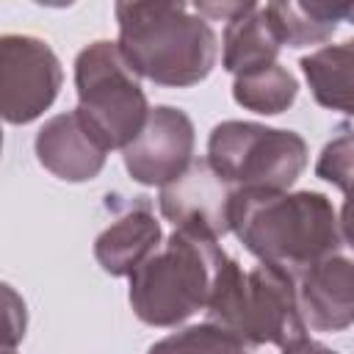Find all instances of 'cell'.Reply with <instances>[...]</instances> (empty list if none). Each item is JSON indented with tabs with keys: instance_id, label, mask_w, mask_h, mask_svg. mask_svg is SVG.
<instances>
[{
	"instance_id": "cell-1",
	"label": "cell",
	"mask_w": 354,
	"mask_h": 354,
	"mask_svg": "<svg viewBox=\"0 0 354 354\" xmlns=\"http://www.w3.org/2000/svg\"><path fill=\"white\" fill-rule=\"evenodd\" d=\"M119 50L138 77L166 88L202 83L218 58V36L188 3H116Z\"/></svg>"
},
{
	"instance_id": "cell-2",
	"label": "cell",
	"mask_w": 354,
	"mask_h": 354,
	"mask_svg": "<svg viewBox=\"0 0 354 354\" xmlns=\"http://www.w3.org/2000/svg\"><path fill=\"white\" fill-rule=\"evenodd\" d=\"M232 232L260 263L293 277L340 243L337 213L321 191H241Z\"/></svg>"
},
{
	"instance_id": "cell-3",
	"label": "cell",
	"mask_w": 354,
	"mask_h": 354,
	"mask_svg": "<svg viewBox=\"0 0 354 354\" xmlns=\"http://www.w3.org/2000/svg\"><path fill=\"white\" fill-rule=\"evenodd\" d=\"M230 254L218 238L177 227L155 254L130 274V307L147 326H177L207 310Z\"/></svg>"
},
{
	"instance_id": "cell-4",
	"label": "cell",
	"mask_w": 354,
	"mask_h": 354,
	"mask_svg": "<svg viewBox=\"0 0 354 354\" xmlns=\"http://www.w3.org/2000/svg\"><path fill=\"white\" fill-rule=\"evenodd\" d=\"M207 321L227 329L246 346H279L307 335V324L296 299V279L290 271L260 263L243 268L230 257L218 274Z\"/></svg>"
},
{
	"instance_id": "cell-5",
	"label": "cell",
	"mask_w": 354,
	"mask_h": 354,
	"mask_svg": "<svg viewBox=\"0 0 354 354\" xmlns=\"http://www.w3.org/2000/svg\"><path fill=\"white\" fill-rule=\"evenodd\" d=\"M77 111L108 149H124L144 130L149 102L138 72L127 64L116 41L100 39L75 58Z\"/></svg>"
},
{
	"instance_id": "cell-6",
	"label": "cell",
	"mask_w": 354,
	"mask_h": 354,
	"mask_svg": "<svg viewBox=\"0 0 354 354\" xmlns=\"http://www.w3.org/2000/svg\"><path fill=\"white\" fill-rule=\"evenodd\" d=\"M207 163L241 191H288L307 169V141L296 130L227 119L210 130Z\"/></svg>"
},
{
	"instance_id": "cell-7",
	"label": "cell",
	"mask_w": 354,
	"mask_h": 354,
	"mask_svg": "<svg viewBox=\"0 0 354 354\" xmlns=\"http://www.w3.org/2000/svg\"><path fill=\"white\" fill-rule=\"evenodd\" d=\"M64 69L44 39L28 33L0 36V113L8 124L39 119L58 97Z\"/></svg>"
},
{
	"instance_id": "cell-8",
	"label": "cell",
	"mask_w": 354,
	"mask_h": 354,
	"mask_svg": "<svg viewBox=\"0 0 354 354\" xmlns=\"http://www.w3.org/2000/svg\"><path fill=\"white\" fill-rule=\"evenodd\" d=\"M196 133L183 108L155 105L144 130L122 149L127 174L141 185H169L194 163Z\"/></svg>"
},
{
	"instance_id": "cell-9",
	"label": "cell",
	"mask_w": 354,
	"mask_h": 354,
	"mask_svg": "<svg viewBox=\"0 0 354 354\" xmlns=\"http://www.w3.org/2000/svg\"><path fill=\"white\" fill-rule=\"evenodd\" d=\"M238 191L205 160H194L177 180L160 188V216L177 230H202L213 238L232 232V205Z\"/></svg>"
},
{
	"instance_id": "cell-10",
	"label": "cell",
	"mask_w": 354,
	"mask_h": 354,
	"mask_svg": "<svg viewBox=\"0 0 354 354\" xmlns=\"http://www.w3.org/2000/svg\"><path fill=\"white\" fill-rule=\"evenodd\" d=\"M301 318L315 332H343L354 324V249L343 241L296 277Z\"/></svg>"
},
{
	"instance_id": "cell-11",
	"label": "cell",
	"mask_w": 354,
	"mask_h": 354,
	"mask_svg": "<svg viewBox=\"0 0 354 354\" xmlns=\"http://www.w3.org/2000/svg\"><path fill=\"white\" fill-rule=\"evenodd\" d=\"M111 224L94 241V257L111 277H130L149 254L160 249V221L147 196H108Z\"/></svg>"
},
{
	"instance_id": "cell-12",
	"label": "cell",
	"mask_w": 354,
	"mask_h": 354,
	"mask_svg": "<svg viewBox=\"0 0 354 354\" xmlns=\"http://www.w3.org/2000/svg\"><path fill=\"white\" fill-rule=\"evenodd\" d=\"M36 160L66 183H88L94 180L108 160V147L97 138V133L86 124L77 108L47 119L33 138Z\"/></svg>"
},
{
	"instance_id": "cell-13",
	"label": "cell",
	"mask_w": 354,
	"mask_h": 354,
	"mask_svg": "<svg viewBox=\"0 0 354 354\" xmlns=\"http://www.w3.org/2000/svg\"><path fill=\"white\" fill-rule=\"evenodd\" d=\"M266 14L282 47H310L332 39L340 22L354 25V0H277L266 3Z\"/></svg>"
},
{
	"instance_id": "cell-14",
	"label": "cell",
	"mask_w": 354,
	"mask_h": 354,
	"mask_svg": "<svg viewBox=\"0 0 354 354\" xmlns=\"http://www.w3.org/2000/svg\"><path fill=\"white\" fill-rule=\"evenodd\" d=\"M279 50H282V44H279V39L268 22L266 6L249 3V8L243 14L224 22L221 66L232 77L254 72V69L268 66V64H277Z\"/></svg>"
},
{
	"instance_id": "cell-15",
	"label": "cell",
	"mask_w": 354,
	"mask_h": 354,
	"mask_svg": "<svg viewBox=\"0 0 354 354\" xmlns=\"http://www.w3.org/2000/svg\"><path fill=\"white\" fill-rule=\"evenodd\" d=\"M299 66L318 105L354 116V39L318 47Z\"/></svg>"
},
{
	"instance_id": "cell-16",
	"label": "cell",
	"mask_w": 354,
	"mask_h": 354,
	"mask_svg": "<svg viewBox=\"0 0 354 354\" xmlns=\"http://www.w3.org/2000/svg\"><path fill=\"white\" fill-rule=\"evenodd\" d=\"M296 97H299V80L279 61L260 66L254 72L238 75L232 80V100L241 108L263 116H277L288 111L296 102Z\"/></svg>"
},
{
	"instance_id": "cell-17",
	"label": "cell",
	"mask_w": 354,
	"mask_h": 354,
	"mask_svg": "<svg viewBox=\"0 0 354 354\" xmlns=\"http://www.w3.org/2000/svg\"><path fill=\"white\" fill-rule=\"evenodd\" d=\"M147 354H249V346L227 329L205 321L160 337Z\"/></svg>"
},
{
	"instance_id": "cell-18",
	"label": "cell",
	"mask_w": 354,
	"mask_h": 354,
	"mask_svg": "<svg viewBox=\"0 0 354 354\" xmlns=\"http://www.w3.org/2000/svg\"><path fill=\"white\" fill-rule=\"evenodd\" d=\"M315 177L340 188L343 194L354 188V127L340 124L337 133L324 144L315 160Z\"/></svg>"
},
{
	"instance_id": "cell-19",
	"label": "cell",
	"mask_w": 354,
	"mask_h": 354,
	"mask_svg": "<svg viewBox=\"0 0 354 354\" xmlns=\"http://www.w3.org/2000/svg\"><path fill=\"white\" fill-rule=\"evenodd\" d=\"M3 301H6V332H3V348H14L25 337V301L11 290V285H3Z\"/></svg>"
},
{
	"instance_id": "cell-20",
	"label": "cell",
	"mask_w": 354,
	"mask_h": 354,
	"mask_svg": "<svg viewBox=\"0 0 354 354\" xmlns=\"http://www.w3.org/2000/svg\"><path fill=\"white\" fill-rule=\"evenodd\" d=\"M337 224H340V241L354 249V188L346 191V199H343Z\"/></svg>"
},
{
	"instance_id": "cell-21",
	"label": "cell",
	"mask_w": 354,
	"mask_h": 354,
	"mask_svg": "<svg viewBox=\"0 0 354 354\" xmlns=\"http://www.w3.org/2000/svg\"><path fill=\"white\" fill-rule=\"evenodd\" d=\"M3 354H14V348H3Z\"/></svg>"
}]
</instances>
